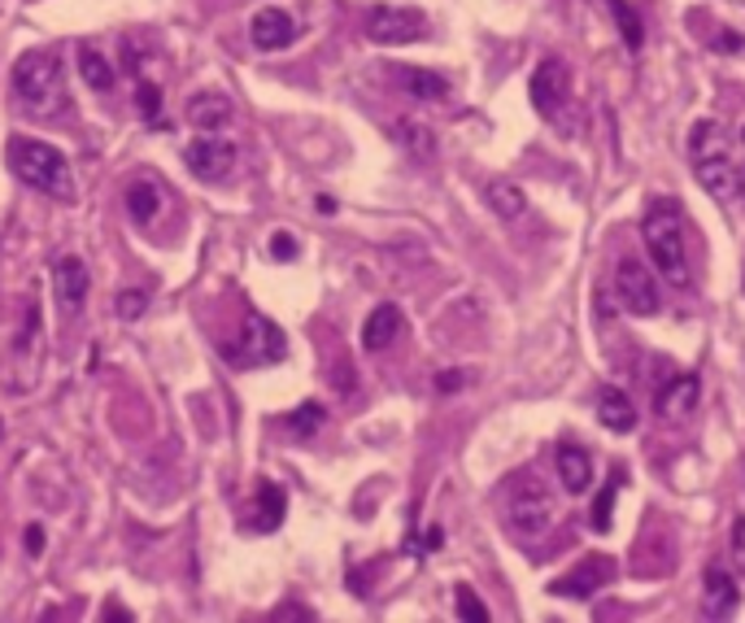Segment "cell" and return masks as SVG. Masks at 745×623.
<instances>
[{
    "instance_id": "obj_1",
    "label": "cell",
    "mask_w": 745,
    "mask_h": 623,
    "mask_svg": "<svg viewBox=\"0 0 745 623\" xmlns=\"http://www.w3.org/2000/svg\"><path fill=\"white\" fill-rule=\"evenodd\" d=\"M10 84H14V97H18V105H23L27 114L49 118V123L66 118L71 105H66V88H62V58H58L53 49H31V53H23V58L14 62Z\"/></svg>"
},
{
    "instance_id": "obj_2",
    "label": "cell",
    "mask_w": 745,
    "mask_h": 623,
    "mask_svg": "<svg viewBox=\"0 0 745 623\" xmlns=\"http://www.w3.org/2000/svg\"><path fill=\"white\" fill-rule=\"evenodd\" d=\"M5 162H10L14 179H23L27 188H36L45 196H58V201L75 196V179H71V166H66L62 149H53L45 140H31V136H14Z\"/></svg>"
},
{
    "instance_id": "obj_3",
    "label": "cell",
    "mask_w": 745,
    "mask_h": 623,
    "mask_svg": "<svg viewBox=\"0 0 745 623\" xmlns=\"http://www.w3.org/2000/svg\"><path fill=\"white\" fill-rule=\"evenodd\" d=\"M645 244H649V257L658 266V275L675 288L689 283V262H684V214L680 205L671 201H654L645 209Z\"/></svg>"
},
{
    "instance_id": "obj_4",
    "label": "cell",
    "mask_w": 745,
    "mask_h": 623,
    "mask_svg": "<svg viewBox=\"0 0 745 623\" xmlns=\"http://www.w3.org/2000/svg\"><path fill=\"white\" fill-rule=\"evenodd\" d=\"M550 519H554V493H550V484L536 480L532 471L515 475L510 488H506V523H510V532L536 536V532H545Z\"/></svg>"
},
{
    "instance_id": "obj_5",
    "label": "cell",
    "mask_w": 745,
    "mask_h": 623,
    "mask_svg": "<svg viewBox=\"0 0 745 623\" xmlns=\"http://www.w3.org/2000/svg\"><path fill=\"white\" fill-rule=\"evenodd\" d=\"M283 354H288L283 332L266 315H253V309H249L244 323H240V341L236 345H223V358L231 367H270V363H283Z\"/></svg>"
},
{
    "instance_id": "obj_6",
    "label": "cell",
    "mask_w": 745,
    "mask_h": 623,
    "mask_svg": "<svg viewBox=\"0 0 745 623\" xmlns=\"http://www.w3.org/2000/svg\"><path fill=\"white\" fill-rule=\"evenodd\" d=\"M40 358H45V323H40V301L23 305V323L10 349V389L27 393L40 380Z\"/></svg>"
},
{
    "instance_id": "obj_7",
    "label": "cell",
    "mask_w": 745,
    "mask_h": 623,
    "mask_svg": "<svg viewBox=\"0 0 745 623\" xmlns=\"http://www.w3.org/2000/svg\"><path fill=\"white\" fill-rule=\"evenodd\" d=\"M567 101H571V71H567V62H558V58H545L536 71H532V105L541 110V118H563V110H567Z\"/></svg>"
},
{
    "instance_id": "obj_8",
    "label": "cell",
    "mask_w": 745,
    "mask_h": 623,
    "mask_svg": "<svg viewBox=\"0 0 745 623\" xmlns=\"http://www.w3.org/2000/svg\"><path fill=\"white\" fill-rule=\"evenodd\" d=\"M366 36L376 44H411V40H424L428 36V18L419 10H393V5H380L366 14Z\"/></svg>"
},
{
    "instance_id": "obj_9",
    "label": "cell",
    "mask_w": 745,
    "mask_h": 623,
    "mask_svg": "<svg viewBox=\"0 0 745 623\" xmlns=\"http://www.w3.org/2000/svg\"><path fill=\"white\" fill-rule=\"evenodd\" d=\"M615 292H619V301L632 309V315H658V305H662V296H658V279L645 270V262H636V257H623L619 262V270H615Z\"/></svg>"
},
{
    "instance_id": "obj_10",
    "label": "cell",
    "mask_w": 745,
    "mask_h": 623,
    "mask_svg": "<svg viewBox=\"0 0 745 623\" xmlns=\"http://www.w3.org/2000/svg\"><path fill=\"white\" fill-rule=\"evenodd\" d=\"M184 162H188V170H192L197 179L223 183V179L236 170V144H231V140H214V136H201V140L188 144Z\"/></svg>"
},
{
    "instance_id": "obj_11",
    "label": "cell",
    "mask_w": 745,
    "mask_h": 623,
    "mask_svg": "<svg viewBox=\"0 0 745 623\" xmlns=\"http://www.w3.org/2000/svg\"><path fill=\"white\" fill-rule=\"evenodd\" d=\"M283 514H288V497H283V488H279V484H270V480H257L253 510L240 519V527H244V532L266 536V532H275V527L283 523Z\"/></svg>"
},
{
    "instance_id": "obj_12",
    "label": "cell",
    "mask_w": 745,
    "mask_h": 623,
    "mask_svg": "<svg viewBox=\"0 0 745 623\" xmlns=\"http://www.w3.org/2000/svg\"><path fill=\"white\" fill-rule=\"evenodd\" d=\"M610 575H615V562L602 558V554H593V558H584L571 575L554 580L550 593H554V597H593L602 584H610Z\"/></svg>"
},
{
    "instance_id": "obj_13",
    "label": "cell",
    "mask_w": 745,
    "mask_h": 623,
    "mask_svg": "<svg viewBox=\"0 0 745 623\" xmlns=\"http://www.w3.org/2000/svg\"><path fill=\"white\" fill-rule=\"evenodd\" d=\"M249 40L253 49L262 53H275V49H288L296 40V18L288 10H257L253 23H249Z\"/></svg>"
},
{
    "instance_id": "obj_14",
    "label": "cell",
    "mask_w": 745,
    "mask_h": 623,
    "mask_svg": "<svg viewBox=\"0 0 745 623\" xmlns=\"http://www.w3.org/2000/svg\"><path fill=\"white\" fill-rule=\"evenodd\" d=\"M53 288H58L62 309H84V301H88V266H84V257H75V253L58 257L53 262Z\"/></svg>"
},
{
    "instance_id": "obj_15",
    "label": "cell",
    "mask_w": 745,
    "mask_h": 623,
    "mask_svg": "<svg viewBox=\"0 0 745 623\" xmlns=\"http://www.w3.org/2000/svg\"><path fill=\"white\" fill-rule=\"evenodd\" d=\"M697 397H702L697 376H675V380L658 393V415H662L667 423H684V419L697 410Z\"/></svg>"
},
{
    "instance_id": "obj_16",
    "label": "cell",
    "mask_w": 745,
    "mask_h": 623,
    "mask_svg": "<svg viewBox=\"0 0 745 623\" xmlns=\"http://www.w3.org/2000/svg\"><path fill=\"white\" fill-rule=\"evenodd\" d=\"M397 336H402V309L397 305H376V309H370V319L362 328V349L366 354H384Z\"/></svg>"
},
{
    "instance_id": "obj_17",
    "label": "cell",
    "mask_w": 745,
    "mask_h": 623,
    "mask_svg": "<svg viewBox=\"0 0 745 623\" xmlns=\"http://www.w3.org/2000/svg\"><path fill=\"white\" fill-rule=\"evenodd\" d=\"M558 480H563V488L567 493H589V484H593V458H589V449L584 445H576V441H563L558 445Z\"/></svg>"
},
{
    "instance_id": "obj_18",
    "label": "cell",
    "mask_w": 745,
    "mask_h": 623,
    "mask_svg": "<svg viewBox=\"0 0 745 623\" xmlns=\"http://www.w3.org/2000/svg\"><path fill=\"white\" fill-rule=\"evenodd\" d=\"M231 118H236V110H231V101L223 92H197L188 101V123L197 131H223Z\"/></svg>"
},
{
    "instance_id": "obj_19",
    "label": "cell",
    "mask_w": 745,
    "mask_h": 623,
    "mask_svg": "<svg viewBox=\"0 0 745 623\" xmlns=\"http://www.w3.org/2000/svg\"><path fill=\"white\" fill-rule=\"evenodd\" d=\"M389 75L402 84V92H411L415 101H445L450 84L437 71H419V66H389Z\"/></svg>"
},
{
    "instance_id": "obj_20",
    "label": "cell",
    "mask_w": 745,
    "mask_h": 623,
    "mask_svg": "<svg viewBox=\"0 0 745 623\" xmlns=\"http://www.w3.org/2000/svg\"><path fill=\"white\" fill-rule=\"evenodd\" d=\"M693 175H697V183H702L710 196H719V201L736 196V170H732V157H702V162H693Z\"/></svg>"
},
{
    "instance_id": "obj_21",
    "label": "cell",
    "mask_w": 745,
    "mask_h": 623,
    "mask_svg": "<svg viewBox=\"0 0 745 623\" xmlns=\"http://www.w3.org/2000/svg\"><path fill=\"white\" fill-rule=\"evenodd\" d=\"M702 584H706V610H710V614H719V619H723V614H732V610H736L741 593H736V580H732V571H723L719 562H710Z\"/></svg>"
},
{
    "instance_id": "obj_22",
    "label": "cell",
    "mask_w": 745,
    "mask_h": 623,
    "mask_svg": "<svg viewBox=\"0 0 745 623\" xmlns=\"http://www.w3.org/2000/svg\"><path fill=\"white\" fill-rule=\"evenodd\" d=\"M597 423L610 428V432H632L636 428V410H632V402L619 389H606L597 397Z\"/></svg>"
},
{
    "instance_id": "obj_23",
    "label": "cell",
    "mask_w": 745,
    "mask_h": 623,
    "mask_svg": "<svg viewBox=\"0 0 745 623\" xmlns=\"http://www.w3.org/2000/svg\"><path fill=\"white\" fill-rule=\"evenodd\" d=\"M689 153H693V162H702V157H728V131L715 118H702L689 131Z\"/></svg>"
},
{
    "instance_id": "obj_24",
    "label": "cell",
    "mask_w": 745,
    "mask_h": 623,
    "mask_svg": "<svg viewBox=\"0 0 745 623\" xmlns=\"http://www.w3.org/2000/svg\"><path fill=\"white\" fill-rule=\"evenodd\" d=\"M484 196H489V205H493V214H497V218H519V214L528 209L523 192H519L515 183H506V179H493V183L484 188Z\"/></svg>"
},
{
    "instance_id": "obj_25",
    "label": "cell",
    "mask_w": 745,
    "mask_h": 623,
    "mask_svg": "<svg viewBox=\"0 0 745 623\" xmlns=\"http://www.w3.org/2000/svg\"><path fill=\"white\" fill-rule=\"evenodd\" d=\"M79 75L92 92H110L114 88V66L97 53V49H79Z\"/></svg>"
},
{
    "instance_id": "obj_26",
    "label": "cell",
    "mask_w": 745,
    "mask_h": 623,
    "mask_svg": "<svg viewBox=\"0 0 745 623\" xmlns=\"http://www.w3.org/2000/svg\"><path fill=\"white\" fill-rule=\"evenodd\" d=\"M127 209H131V218L136 223H153L157 218V209H162V196H157V188L153 183H131L127 188Z\"/></svg>"
},
{
    "instance_id": "obj_27",
    "label": "cell",
    "mask_w": 745,
    "mask_h": 623,
    "mask_svg": "<svg viewBox=\"0 0 745 623\" xmlns=\"http://www.w3.org/2000/svg\"><path fill=\"white\" fill-rule=\"evenodd\" d=\"M393 136L415 153V157H432L437 153V140H432V131L424 127V123H415V118H402L397 127H393Z\"/></svg>"
},
{
    "instance_id": "obj_28",
    "label": "cell",
    "mask_w": 745,
    "mask_h": 623,
    "mask_svg": "<svg viewBox=\"0 0 745 623\" xmlns=\"http://www.w3.org/2000/svg\"><path fill=\"white\" fill-rule=\"evenodd\" d=\"M323 419H327V410H323L318 402H305V406H296V410L283 419V428H288L292 436H301V441H305V436H314V432L323 428Z\"/></svg>"
},
{
    "instance_id": "obj_29",
    "label": "cell",
    "mask_w": 745,
    "mask_h": 623,
    "mask_svg": "<svg viewBox=\"0 0 745 623\" xmlns=\"http://www.w3.org/2000/svg\"><path fill=\"white\" fill-rule=\"evenodd\" d=\"M610 18H615V27L623 31V44L636 53V49L645 44V31H641V18H636V10H632V5H623V0H610Z\"/></svg>"
},
{
    "instance_id": "obj_30",
    "label": "cell",
    "mask_w": 745,
    "mask_h": 623,
    "mask_svg": "<svg viewBox=\"0 0 745 623\" xmlns=\"http://www.w3.org/2000/svg\"><path fill=\"white\" fill-rule=\"evenodd\" d=\"M454 597H458V619H467V623H489V610H484V601L467 588V584H458L454 588Z\"/></svg>"
},
{
    "instance_id": "obj_31",
    "label": "cell",
    "mask_w": 745,
    "mask_h": 623,
    "mask_svg": "<svg viewBox=\"0 0 745 623\" xmlns=\"http://www.w3.org/2000/svg\"><path fill=\"white\" fill-rule=\"evenodd\" d=\"M615 493H619V488H615V484H606V488L597 493V501H593V527H597V532H606V527H610V519H615Z\"/></svg>"
},
{
    "instance_id": "obj_32",
    "label": "cell",
    "mask_w": 745,
    "mask_h": 623,
    "mask_svg": "<svg viewBox=\"0 0 745 623\" xmlns=\"http://www.w3.org/2000/svg\"><path fill=\"white\" fill-rule=\"evenodd\" d=\"M144 309H149V292H140V288L118 292V315H123V319H140Z\"/></svg>"
},
{
    "instance_id": "obj_33",
    "label": "cell",
    "mask_w": 745,
    "mask_h": 623,
    "mask_svg": "<svg viewBox=\"0 0 745 623\" xmlns=\"http://www.w3.org/2000/svg\"><path fill=\"white\" fill-rule=\"evenodd\" d=\"M136 101H140V110H144V118H149V123H157V118H162V92H157V84H140Z\"/></svg>"
},
{
    "instance_id": "obj_34",
    "label": "cell",
    "mask_w": 745,
    "mask_h": 623,
    "mask_svg": "<svg viewBox=\"0 0 745 623\" xmlns=\"http://www.w3.org/2000/svg\"><path fill=\"white\" fill-rule=\"evenodd\" d=\"M270 253H275L279 262H292V257H296V240H292L288 231H275V236H270Z\"/></svg>"
},
{
    "instance_id": "obj_35",
    "label": "cell",
    "mask_w": 745,
    "mask_h": 623,
    "mask_svg": "<svg viewBox=\"0 0 745 623\" xmlns=\"http://www.w3.org/2000/svg\"><path fill=\"white\" fill-rule=\"evenodd\" d=\"M710 44H719V53H741V49H745V40H741L736 31H723V27H715Z\"/></svg>"
},
{
    "instance_id": "obj_36",
    "label": "cell",
    "mask_w": 745,
    "mask_h": 623,
    "mask_svg": "<svg viewBox=\"0 0 745 623\" xmlns=\"http://www.w3.org/2000/svg\"><path fill=\"white\" fill-rule=\"evenodd\" d=\"M732 562H736V571H745V519L732 523Z\"/></svg>"
},
{
    "instance_id": "obj_37",
    "label": "cell",
    "mask_w": 745,
    "mask_h": 623,
    "mask_svg": "<svg viewBox=\"0 0 745 623\" xmlns=\"http://www.w3.org/2000/svg\"><path fill=\"white\" fill-rule=\"evenodd\" d=\"M27 554H31V558H40V554H45V527H36V523L27 527Z\"/></svg>"
},
{
    "instance_id": "obj_38",
    "label": "cell",
    "mask_w": 745,
    "mask_h": 623,
    "mask_svg": "<svg viewBox=\"0 0 745 623\" xmlns=\"http://www.w3.org/2000/svg\"><path fill=\"white\" fill-rule=\"evenodd\" d=\"M437 389L441 393H454V389H463V376L458 371H445V376H437Z\"/></svg>"
},
{
    "instance_id": "obj_39",
    "label": "cell",
    "mask_w": 745,
    "mask_h": 623,
    "mask_svg": "<svg viewBox=\"0 0 745 623\" xmlns=\"http://www.w3.org/2000/svg\"><path fill=\"white\" fill-rule=\"evenodd\" d=\"M353 384H357V380H353V367H340V371H336V389H353Z\"/></svg>"
},
{
    "instance_id": "obj_40",
    "label": "cell",
    "mask_w": 745,
    "mask_h": 623,
    "mask_svg": "<svg viewBox=\"0 0 745 623\" xmlns=\"http://www.w3.org/2000/svg\"><path fill=\"white\" fill-rule=\"evenodd\" d=\"M275 619H310V610H296V606H283V610H275Z\"/></svg>"
},
{
    "instance_id": "obj_41",
    "label": "cell",
    "mask_w": 745,
    "mask_h": 623,
    "mask_svg": "<svg viewBox=\"0 0 745 623\" xmlns=\"http://www.w3.org/2000/svg\"><path fill=\"white\" fill-rule=\"evenodd\" d=\"M0 436H5V423H0Z\"/></svg>"
},
{
    "instance_id": "obj_42",
    "label": "cell",
    "mask_w": 745,
    "mask_h": 623,
    "mask_svg": "<svg viewBox=\"0 0 745 623\" xmlns=\"http://www.w3.org/2000/svg\"><path fill=\"white\" fill-rule=\"evenodd\" d=\"M741 140H745V131H741Z\"/></svg>"
}]
</instances>
